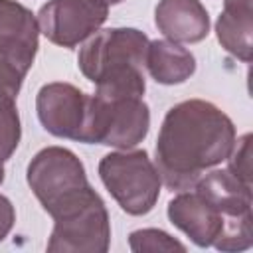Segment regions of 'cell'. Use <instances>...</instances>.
I'll return each mask as SVG.
<instances>
[{
	"instance_id": "ba28073f",
	"label": "cell",
	"mask_w": 253,
	"mask_h": 253,
	"mask_svg": "<svg viewBox=\"0 0 253 253\" xmlns=\"http://www.w3.org/2000/svg\"><path fill=\"white\" fill-rule=\"evenodd\" d=\"M87 99L71 83H47L40 89L36 99V109L40 123L47 132L61 138H81Z\"/></svg>"
},
{
	"instance_id": "277c9868",
	"label": "cell",
	"mask_w": 253,
	"mask_h": 253,
	"mask_svg": "<svg viewBox=\"0 0 253 253\" xmlns=\"http://www.w3.org/2000/svg\"><path fill=\"white\" fill-rule=\"evenodd\" d=\"M47 241L51 253H105L111 241V223L105 202L89 188L75 202L53 215Z\"/></svg>"
},
{
	"instance_id": "ffe728a7",
	"label": "cell",
	"mask_w": 253,
	"mask_h": 253,
	"mask_svg": "<svg viewBox=\"0 0 253 253\" xmlns=\"http://www.w3.org/2000/svg\"><path fill=\"white\" fill-rule=\"evenodd\" d=\"M4 182V166H2V160H0V184Z\"/></svg>"
},
{
	"instance_id": "3957f363",
	"label": "cell",
	"mask_w": 253,
	"mask_h": 253,
	"mask_svg": "<svg viewBox=\"0 0 253 253\" xmlns=\"http://www.w3.org/2000/svg\"><path fill=\"white\" fill-rule=\"evenodd\" d=\"M99 176L117 204L130 215L148 213L160 196V176L144 150L105 154Z\"/></svg>"
},
{
	"instance_id": "5bb4252c",
	"label": "cell",
	"mask_w": 253,
	"mask_h": 253,
	"mask_svg": "<svg viewBox=\"0 0 253 253\" xmlns=\"http://www.w3.org/2000/svg\"><path fill=\"white\" fill-rule=\"evenodd\" d=\"M144 65L148 67L152 79L162 85L184 83L196 71L194 55L186 47L170 40L150 42Z\"/></svg>"
},
{
	"instance_id": "7c38bea8",
	"label": "cell",
	"mask_w": 253,
	"mask_h": 253,
	"mask_svg": "<svg viewBox=\"0 0 253 253\" xmlns=\"http://www.w3.org/2000/svg\"><path fill=\"white\" fill-rule=\"evenodd\" d=\"M194 190L221 211L223 221L231 217L251 215V186L241 182L229 170H213L210 174H204L196 182Z\"/></svg>"
},
{
	"instance_id": "ac0fdd59",
	"label": "cell",
	"mask_w": 253,
	"mask_h": 253,
	"mask_svg": "<svg viewBox=\"0 0 253 253\" xmlns=\"http://www.w3.org/2000/svg\"><path fill=\"white\" fill-rule=\"evenodd\" d=\"M22 79L24 73L0 57V107L16 103V97L22 87Z\"/></svg>"
},
{
	"instance_id": "d6986e66",
	"label": "cell",
	"mask_w": 253,
	"mask_h": 253,
	"mask_svg": "<svg viewBox=\"0 0 253 253\" xmlns=\"http://www.w3.org/2000/svg\"><path fill=\"white\" fill-rule=\"evenodd\" d=\"M14 208H12V202L0 194V241L10 233L12 225H14Z\"/></svg>"
},
{
	"instance_id": "e0dca14e",
	"label": "cell",
	"mask_w": 253,
	"mask_h": 253,
	"mask_svg": "<svg viewBox=\"0 0 253 253\" xmlns=\"http://www.w3.org/2000/svg\"><path fill=\"white\" fill-rule=\"evenodd\" d=\"M227 160H229V172L235 174L241 182L251 186V134H243L239 140H235Z\"/></svg>"
},
{
	"instance_id": "2e32d148",
	"label": "cell",
	"mask_w": 253,
	"mask_h": 253,
	"mask_svg": "<svg viewBox=\"0 0 253 253\" xmlns=\"http://www.w3.org/2000/svg\"><path fill=\"white\" fill-rule=\"evenodd\" d=\"M132 251H184L186 247L162 229H138L130 233Z\"/></svg>"
},
{
	"instance_id": "9a60e30c",
	"label": "cell",
	"mask_w": 253,
	"mask_h": 253,
	"mask_svg": "<svg viewBox=\"0 0 253 253\" xmlns=\"http://www.w3.org/2000/svg\"><path fill=\"white\" fill-rule=\"evenodd\" d=\"M20 136H22V128H20V115H18L16 103L2 105L0 107V160L2 162L10 158L12 152L18 148Z\"/></svg>"
},
{
	"instance_id": "8fae6325",
	"label": "cell",
	"mask_w": 253,
	"mask_h": 253,
	"mask_svg": "<svg viewBox=\"0 0 253 253\" xmlns=\"http://www.w3.org/2000/svg\"><path fill=\"white\" fill-rule=\"evenodd\" d=\"M154 22L158 30L176 43H196L210 32V16L200 0H160Z\"/></svg>"
},
{
	"instance_id": "5b68a950",
	"label": "cell",
	"mask_w": 253,
	"mask_h": 253,
	"mask_svg": "<svg viewBox=\"0 0 253 253\" xmlns=\"http://www.w3.org/2000/svg\"><path fill=\"white\" fill-rule=\"evenodd\" d=\"M26 176L32 192L51 217L91 188L81 160L61 146L40 150L28 164Z\"/></svg>"
},
{
	"instance_id": "6da1fadb",
	"label": "cell",
	"mask_w": 253,
	"mask_h": 253,
	"mask_svg": "<svg viewBox=\"0 0 253 253\" xmlns=\"http://www.w3.org/2000/svg\"><path fill=\"white\" fill-rule=\"evenodd\" d=\"M235 144L231 119L215 105L190 99L174 105L156 140V170L172 190H192L206 170L227 160Z\"/></svg>"
},
{
	"instance_id": "52a82bcc",
	"label": "cell",
	"mask_w": 253,
	"mask_h": 253,
	"mask_svg": "<svg viewBox=\"0 0 253 253\" xmlns=\"http://www.w3.org/2000/svg\"><path fill=\"white\" fill-rule=\"evenodd\" d=\"M107 12L105 0H49L38 14V26L51 43L75 47L103 26Z\"/></svg>"
},
{
	"instance_id": "30bf717a",
	"label": "cell",
	"mask_w": 253,
	"mask_h": 253,
	"mask_svg": "<svg viewBox=\"0 0 253 253\" xmlns=\"http://www.w3.org/2000/svg\"><path fill=\"white\" fill-rule=\"evenodd\" d=\"M168 217L200 247L213 245L223 225L221 211L196 190L182 192L174 200H170Z\"/></svg>"
},
{
	"instance_id": "7a4b0ae2",
	"label": "cell",
	"mask_w": 253,
	"mask_h": 253,
	"mask_svg": "<svg viewBox=\"0 0 253 253\" xmlns=\"http://www.w3.org/2000/svg\"><path fill=\"white\" fill-rule=\"evenodd\" d=\"M150 113L142 97L105 99L89 95L79 142H97L115 148H130L146 136Z\"/></svg>"
},
{
	"instance_id": "44dd1931",
	"label": "cell",
	"mask_w": 253,
	"mask_h": 253,
	"mask_svg": "<svg viewBox=\"0 0 253 253\" xmlns=\"http://www.w3.org/2000/svg\"><path fill=\"white\" fill-rule=\"evenodd\" d=\"M107 4H119V2H123V0H105Z\"/></svg>"
},
{
	"instance_id": "9c48e42d",
	"label": "cell",
	"mask_w": 253,
	"mask_h": 253,
	"mask_svg": "<svg viewBox=\"0 0 253 253\" xmlns=\"http://www.w3.org/2000/svg\"><path fill=\"white\" fill-rule=\"evenodd\" d=\"M40 26L34 14L14 0H0V57L24 75L38 51Z\"/></svg>"
},
{
	"instance_id": "8992f818",
	"label": "cell",
	"mask_w": 253,
	"mask_h": 253,
	"mask_svg": "<svg viewBox=\"0 0 253 253\" xmlns=\"http://www.w3.org/2000/svg\"><path fill=\"white\" fill-rule=\"evenodd\" d=\"M148 38L134 28H111L95 32L79 49L81 73L97 83L103 75L123 67H144Z\"/></svg>"
},
{
	"instance_id": "4fadbf2b",
	"label": "cell",
	"mask_w": 253,
	"mask_h": 253,
	"mask_svg": "<svg viewBox=\"0 0 253 253\" xmlns=\"http://www.w3.org/2000/svg\"><path fill=\"white\" fill-rule=\"evenodd\" d=\"M219 43L237 59L251 61L253 45V8L251 0H225L223 12L215 24Z\"/></svg>"
}]
</instances>
